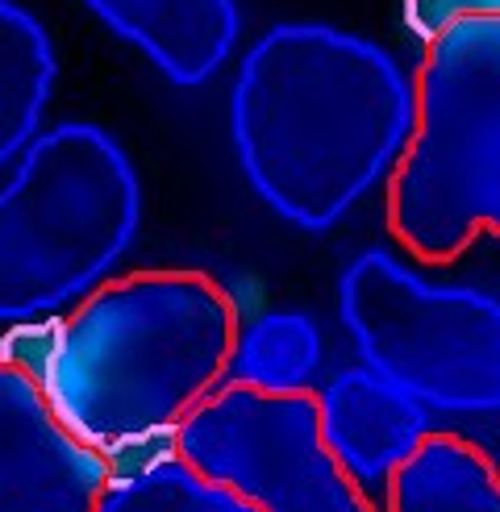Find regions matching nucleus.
<instances>
[{"mask_svg":"<svg viewBox=\"0 0 500 512\" xmlns=\"http://www.w3.org/2000/svg\"><path fill=\"white\" fill-rule=\"evenodd\" d=\"M317 404L325 442L359 483L388 479L430 433V408L367 363L325 383Z\"/></svg>","mask_w":500,"mask_h":512,"instance_id":"obj_8","label":"nucleus"},{"mask_svg":"<svg viewBox=\"0 0 500 512\" xmlns=\"http://www.w3.org/2000/svg\"><path fill=\"white\" fill-rule=\"evenodd\" d=\"M84 5L180 88L205 84L238 46L234 0H84Z\"/></svg>","mask_w":500,"mask_h":512,"instance_id":"obj_9","label":"nucleus"},{"mask_svg":"<svg viewBox=\"0 0 500 512\" xmlns=\"http://www.w3.org/2000/svg\"><path fill=\"white\" fill-rule=\"evenodd\" d=\"M100 512H255V508L175 454L113 479Z\"/></svg>","mask_w":500,"mask_h":512,"instance_id":"obj_13","label":"nucleus"},{"mask_svg":"<svg viewBox=\"0 0 500 512\" xmlns=\"http://www.w3.org/2000/svg\"><path fill=\"white\" fill-rule=\"evenodd\" d=\"M230 130L259 200L321 234L392 175L413 130V75L363 34L284 21L238 63Z\"/></svg>","mask_w":500,"mask_h":512,"instance_id":"obj_1","label":"nucleus"},{"mask_svg":"<svg viewBox=\"0 0 500 512\" xmlns=\"http://www.w3.org/2000/svg\"><path fill=\"white\" fill-rule=\"evenodd\" d=\"M109 488L105 450L59 417L34 371L0 354V512H100Z\"/></svg>","mask_w":500,"mask_h":512,"instance_id":"obj_7","label":"nucleus"},{"mask_svg":"<svg viewBox=\"0 0 500 512\" xmlns=\"http://www.w3.org/2000/svg\"><path fill=\"white\" fill-rule=\"evenodd\" d=\"M238 309L205 271H134L88 292L46 329L38 379L96 450L175 433L234 367Z\"/></svg>","mask_w":500,"mask_h":512,"instance_id":"obj_2","label":"nucleus"},{"mask_svg":"<svg viewBox=\"0 0 500 512\" xmlns=\"http://www.w3.org/2000/svg\"><path fill=\"white\" fill-rule=\"evenodd\" d=\"M55 88V46L42 21L0 0V167L38 138V121Z\"/></svg>","mask_w":500,"mask_h":512,"instance_id":"obj_11","label":"nucleus"},{"mask_svg":"<svg viewBox=\"0 0 500 512\" xmlns=\"http://www.w3.org/2000/svg\"><path fill=\"white\" fill-rule=\"evenodd\" d=\"M463 13H500V0H405V25L421 42Z\"/></svg>","mask_w":500,"mask_h":512,"instance_id":"obj_14","label":"nucleus"},{"mask_svg":"<svg viewBox=\"0 0 500 512\" xmlns=\"http://www.w3.org/2000/svg\"><path fill=\"white\" fill-rule=\"evenodd\" d=\"M138 221L142 188L117 138L88 121L38 134L0 192V321H30L96 292Z\"/></svg>","mask_w":500,"mask_h":512,"instance_id":"obj_4","label":"nucleus"},{"mask_svg":"<svg viewBox=\"0 0 500 512\" xmlns=\"http://www.w3.org/2000/svg\"><path fill=\"white\" fill-rule=\"evenodd\" d=\"M384 512H500V467L463 433L430 429L384 479Z\"/></svg>","mask_w":500,"mask_h":512,"instance_id":"obj_10","label":"nucleus"},{"mask_svg":"<svg viewBox=\"0 0 500 512\" xmlns=\"http://www.w3.org/2000/svg\"><path fill=\"white\" fill-rule=\"evenodd\" d=\"M338 313L363 363L425 408H500V300L430 284L388 250H363L338 279Z\"/></svg>","mask_w":500,"mask_h":512,"instance_id":"obj_5","label":"nucleus"},{"mask_svg":"<svg viewBox=\"0 0 500 512\" xmlns=\"http://www.w3.org/2000/svg\"><path fill=\"white\" fill-rule=\"evenodd\" d=\"M321 329L305 313H267L238 329L230 379L263 392H305L321 371Z\"/></svg>","mask_w":500,"mask_h":512,"instance_id":"obj_12","label":"nucleus"},{"mask_svg":"<svg viewBox=\"0 0 500 512\" xmlns=\"http://www.w3.org/2000/svg\"><path fill=\"white\" fill-rule=\"evenodd\" d=\"M175 454L255 512H380L321 429L317 392H263L242 379L192 408Z\"/></svg>","mask_w":500,"mask_h":512,"instance_id":"obj_6","label":"nucleus"},{"mask_svg":"<svg viewBox=\"0 0 500 512\" xmlns=\"http://www.w3.org/2000/svg\"><path fill=\"white\" fill-rule=\"evenodd\" d=\"M388 229L425 263L500 238V13H463L425 38L413 130L388 175Z\"/></svg>","mask_w":500,"mask_h":512,"instance_id":"obj_3","label":"nucleus"}]
</instances>
